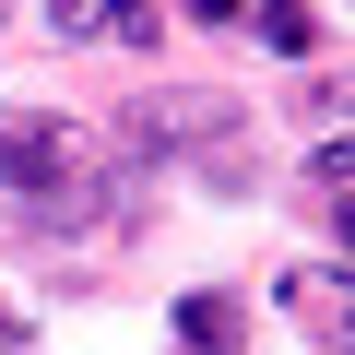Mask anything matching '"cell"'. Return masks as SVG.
<instances>
[{"label": "cell", "mask_w": 355, "mask_h": 355, "mask_svg": "<svg viewBox=\"0 0 355 355\" xmlns=\"http://www.w3.org/2000/svg\"><path fill=\"white\" fill-rule=\"evenodd\" d=\"M0 190L36 202V214H60L71 190H95V130H71L48 107H12L0 119Z\"/></svg>", "instance_id": "obj_1"}, {"label": "cell", "mask_w": 355, "mask_h": 355, "mask_svg": "<svg viewBox=\"0 0 355 355\" xmlns=\"http://www.w3.org/2000/svg\"><path fill=\"white\" fill-rule=\"evenodd\" d=\"M237 119H225V95H142L130 119H119V142L130 154H202V142H225Z\"/></svg>", "instance_id": "obj_2"}, {"label": "cell", "mask_w": 355, "mask_h": 355, "mask_svg": "<svg viewBox=\"0 0 355 355\" xmlns=\"http://www.w3.org/2000/svg\"><path fill=\"white\" fill-rule=\"evenodd\" d=\"M48 12H60L71 48H95V36H107V48H154V36H166L154 0H48Z\"/></svg>", "instance_id": "obj_3"}, {"label": "cell", "mask_w": 355, "mask_h": 355, "mask_svg": "<svg viewBox=\"0 0 355 355\" xmlns=\"http://www.w3.org/2000/svg\"><path fill=\"white\" fill-rule=\"evenodd\" d=\"M343 190H355V166H343V142H308V154H296V214L343 237Z\"/></svg>", "instance_id": "obj_4"}, {"label": "cell", "mask_w": 355, "mask_h": 355, "mask_svg": "<svg viewBox=\"0 0 355 355\" xmlns=\"http://www.w3.org/2000/svg\"><path fill=\"white\" fill-rule=\"evenodd\" d=\"M296 320H308V343H320V355H343V343H355V331H343V261L296 272Z\"/></svg>", "instance_id": "obj_5"}, {"label": "cell", "mask_w": 355, "mask_h": 355, "mask_svg": "<svg viewBox=\"0 0 355 355\" xmlns=\"http://www.w3.org/2000/svg\"><path fill=\"white\" fill-rule=\"evenodd\" d=\"M178 343L190 355H237V296H178Z\"/></svg>", "instance_id": "obj_6"}, {"label": "cell", "mask_w": 355, "mask_h": 355, "mask_svg": "<svg viewBox=\"0 0 355 355\" xmlns=\"http://www.w3.org/2000/svg\"><path fill=\"white\" fill-rule=\"evenodd\" d=\"M249 24H261V48H284V60H308V48H320V12H308V0H261Z\"/></svg>", "instance_id": "obj_7"}, {"label": "cell", "mask_w": 355, "mask_h": 355, "mask_svg": "<svg viewBox=\"0 0 355 355\" xmlns=\"http://www.w3.org/2000/svg\"><path fill=\"white\" fill-rule=\"evenodd\" d=\"M190 24H249V0H190Z\"/></svg>", "instance_id": "obj_8"}]
</instances>
